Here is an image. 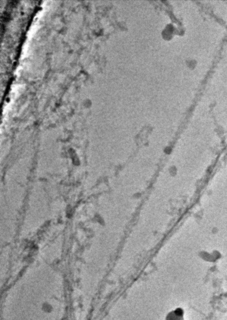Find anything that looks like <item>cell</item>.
Instances as JSON below:
<instances>
[{
	"label": "cell",
	"mask_w": 227,
	"mask_h": 320,
	"mask_svg": "<svg viewBox=\"0 0 227 320\" xmlns=\"http://www.w3.org/2000/svg\"><path fill=\"white\" fill-rule=\"evenodd\" d=\"M165 320H185V311L182 308H176L166 315Z\"/></svg>",
	"instance_id": "obj_1"
}]
</instances>
